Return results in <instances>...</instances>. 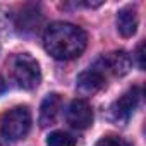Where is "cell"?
I'll return each mask as SVG.
<instances>
[{
	"label": "cell",
	"mask_w": 146,
	"mask_h": 146,
	"mask_svg": "<svg viewBox=\"0 0 146 146\" xmlns=\"http://www.w3.org/2000/svg\"><path fill=\"white\" fill-rule=\"evenodd\" d=\"M86 45V33L70 23H52L43 35L45 50L57 60H72L79 57Z\"/></svg>",
	"instance_id": "obj_1"
},
{
	"label": "cell",
	"mask_w": 146,
	"mask_h": 146,
	"mask_svg": "<svg viewBox=\"0 0 146 146\" xmlns=\"http://www.w3.org/2000/svg\"><path fill=\"white\" fill-rule=\"evenodd\" d=\"M31 127V112L28 107H16L0 119V137L5 141L23 139Z\"/></svg>",
	"instance_id": "obj_2"
},
{
	"label": "cell",
	"mask_w": 146,
	"mask_h": 146,
	"mask_svg": "<svg viewBox=\"0 0 146 146\" xmlns=\"http://www.w3.org/2000/svg\"><path fill=\"white\" fill-rule=\"evenodd\" d=\"M12 76L19 88L35 90L41 81L40 64L29 53H19L12 60Z\"/></svg>",
	"instance_id": "obj_3"
},
{
	"label": "cell",
	"mask_w": 146,
	"mask_h": 146,
	"mask_svg": "<svg viewBox=\"0 0 146 146\" xmlns=\"http://www.w3.org/2000/svg\"><path fill=\"white\" fill-rule=\"evenodd\" d=\"M139 98H141V90L137 86L127 90L110 108V117L115 120V122H127L129 117L134 113L137 103H139Z\"/></svg>",
	"instance_id": "obj_4"
},
{
	"label": "cell",
	"mask_w": 146,
	"mask_h": 146,
	"mask_svg": "<svg viewBox=\"0 0 146 146\" xmlns=\"http://www.w3.org/2000/svg\"><path fill=\"white\" fill-rule=\"evenodd\" d=\"M67 122L74 127V129H88L93 124V110L91 105L86 100H74L70 102L69 108H67Z\"/></svg>",
	"instance_id": "obj_5"
},
{
	"label": "cell",
	"mask_w": 146,
	"mask_h": 146,
	"mask_svg": "<svg viewBox=\"0 0 146 146\" xmlns=\"http://www.w3.org/2000/svg\"><path fill=\"white\" fill-rule=\"evenodd\" d=\"M103 86H105V72L100 67H93L81 72L76 79V90L81 95H95Z\"/></svg>",
	"instance_id": "obj_6"
},
{
	"label": "cell",
	"mask_w": 146,
	"mask_h": 146,
	"mask_svg": "<svg viewBox=\"0 0 146 146\" xmlns=\"http://www.w3.org/2000/svg\"><path fill=\"white\" fill-rule=\"evenodd\" d=\"M102 64H103V67H100L103 72L107 70V72H112L113 76H125L127 72L131 70V67H132V60H131V57L125 53V52H113V53H110V55H107L105 58H102Z\"/></svg>",
	"instance_id": "obj_7"
},
{
	"label": "cell",
	"mask_w": 146,
	"mask_h": 146,
	"mask_svg": "<svg viewBox=\"0 0 146 146\" xmlns=\"http://www.w3.org/2000/svg\"><path fill=\"white\" fill-rule=\"evenodd\" d=\"M62 107V98L57 93H50L45 96L41 107H40V125L41 127H48L52 124H55L58 112Z\"/></svg>",
	"instance_id": "obj_8"
},
{
	"label": "cell",
	"mask_w": 146,
	"mask_h": 146,
	"mask_svg": "<svg viewBox=\"0 0 146 146\" xmlns=\"http://www.w3.org/2000/svg\"><path fill=\"white\" fill-rule=\"evenodd\" d=\"M137 29V12L134 7H124L117 14V31L124 38H131Z\"/></svg>",
	"instance_id": "obj_9"
},
{
	"label": "cell",
	"mask_w": 146,
	"mask_h": 146,
	"mask_svg": "<svg viewBox=\"0 0 146 146\" xmlns=\"http://www.w3.org/2000/svg\"><path fill=\"white\" fill-rule=\"evenodd\" d=\"M46 146H76V137L64 131H53L46 137Z\"/></svg>",
	"instance_id": "obj_10"
},
{
	"label": "cell",
	"mask_w": 146,
	"mask_h": 146,
	"mask_svg": "<svg viewBox=\"0 0 146 146\" xmlns=\"http://www.w3.org/2000/svg\"><path fill=\"white\" fill-rule=\"evenodd\" d=\"M95 146H131L125 139L122 137H117V136H105L102 137Z\"/></svg>",
	"instance_id": "obj_11"
},
{
	"label": "cell",
	"mask_w": 146,
	"mask_h": 146,
	"mask_svg": "<svg viewBox=\"0 0 146 146\" xmlns=\"http://www.w3.org/2000/svg\"><path fill=\"white\" fill-rule=\"evenodd\" d=\"M143 48H144V43H141L137 46V53H136L137 62H139V69H144V53H143Z\"/></svg>",
	"instance_id": "obj_12"
},
{
	"label": "cell",
	"mask_w": 146,
	"mask_h": 146,
	"mask_svg": "<svg viewBox=\"0 0 146 146\" xmlns=\"http://www.w3.org/2000/svg\"><path fill=\"white\" fill-rule=\"evenodd\" d=\"M5 88H7V84H5V81H4V78L0 76V95H2L4 91H5Z\"/></svg>",
	"instance_id": "obj_13"
}]
</instances>
